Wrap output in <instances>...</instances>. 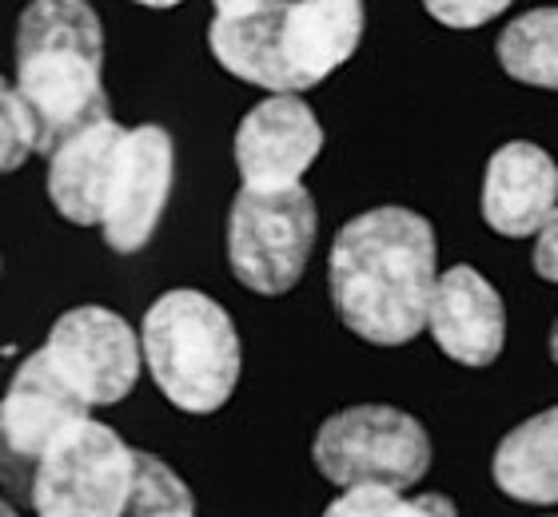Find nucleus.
I'll list each match as a JSON object with an SVG mask.
<instances>
[{"label": "nucleus", "instance_id": "1", "mask_svg": "<svg viewBox=\"0 0 558 517\" xmlns=\"http://www.w3.org/2000/svg\"><path fill=\"white\" fill-rule=\"evenodd\" d=\"M435 275V227L408 207H375L348 219L327 255L339 322L375 346H403L423 334Z\"/></svg>", "mask_w": 558, "mask_h": 517}, {"label": "nucleus", "instance_id": "2", "mask_svg": "<svg viewBox=\"0 0 558 517\" xmlns=\"http://www.w3.org/2000/svg\"><path fill=\"white\" fill-rule=\"evenodd\" d=\"M12 93L40 156L105 120V28L88 0H33L21 12Z\"/></svg>", "mask_w": 558, "mask_h": 517}, {"label": "nucleus", "instance_id": "3", "mask_svg": "<svg viewBox=\"0 0 558 517\" xmlns=\"http://www.w3.org/2000/svg\"><path fill=\"white\" fill-rule=\"evenodd\" d=\"M140 362L175 410L216 414L240 382V334L204 291H168L140 327Z\"/></svg>", "mask_w": 558, "mask_h": 517}, {"label": "nucleus", "instance_id": "4", "mask_svg": "<svg viewBox=\"0 0 558 517\" xmlns=\"http://www.w3.org/2000/svg\"><path fill=\"white\" fill-rule=\"evenodd\" d=\"M312 458L315 470L339 490L351 485L408 490L430 470V438L399 406H348L319 426Z\"/></svg>", "mask_w": 558, "mask_h": 517}, {"label": "nucleus", "instance_id": "5", "mask_svg": "<svg viewBox=\"0 0 558 517\" xmlns=\"http://www.w3.org/2000/svg\"><path fill=\"white\" fill-rule=\"evenodd\" d=\"M315 247V204L303 184L247 187L228 216V263L256 295H288Z\"/></svg>", "mask_w": 558, "mask_h": 517}, {"label": "nucleus", "instance_id": "6", "mask_svg": "<svg viewBox=\"0 0 558 517\" xmlns=\"http://www.w3.org/2000/svg\"><path fill=\"white\" fill-rule=\"evenodd\" d=\"M132 482V446L88 414L72 418L36 461L28 506L36 517H120Z\"/></svg>", "mask_w": 558, "mask_h": 517}, {"label": "nucleus", "instance_id": "7", "mask_svg": "<svg viewBox=\"0 0 558 517\" xmlns=\"http://www.w3.org/2000/svg\"><path fill=\"white\" fill-rule=\"evenodd\" d=\"M48 367L57 370L64 386L93 406H117L140 382V338L117 310L108 307H72L64 310L48 343L40 346Z\"/></svg>", "mask_w": 558, "mask_h": 517}, {"label": "nucleus", "instance_id": "8", "mask_svg": "<svg viewBox=\"0 0 558 517\" xmlns=\"http://www.w3.org/2000/svg\"><path fill=\"white\" fill-rule=\"evenodd\" d=\"M81 414H88V406L48 367L45 350L24 358L0 398V482L12 497L28 502L36 461L45 458L48 442Z\"/></svg>", "mask_w": 558, "mask_h": 517}, {"label": "nucleus", "instance_id": "9", "mask_svg": "<svg viewBox=\"0 0 558 517\" xmlns=\"http://www.w3.org/2000/svg\"><path fill=\"white\" fill-rule=\"evenodd\" d=\"M175 180V144L160 124L124 127L96 227L117 255H136L160 223Z\"/></svg>", "mask_w": 558, "mask_h": 517}, {"label": "nucleus", "instance_id": "10", "mask_svg": "<svg viewBox=\"0 0 558 517\" xmlns=\"http://www.w3.org/2000/svg\"><path fill=\"white\" fill-rule=\"evenodd\" d=\"M235 172L247 187L300 184V175L324 151V127L312 103L295 93H276L235 127Z\"/></svg>", "mask_w": 558, "mask_h": 517}, {"label": "nucleus", "instance_id": "11", "mask_svg": "<svg viewBox=\"0 0 558 517\" xmlns=\"http://www.w3.org/2000/svg\"><path fill=\"white\" fill-rule=\"evenodd\" d=\"M423 331H430L442 355L463 367H490L507 343L502 295L475 267H451L435 275Z\"/></svg>", "mask_w": 558, "mask_h": 517}, {"label": "nucleus", "instance_id": "12", "mask_svg": "<svg viewBox=\"0 0 558 517\" xmlns=\"http://www.w3.org/2000/svg\"><path fill=\"white\" fill-rule=\"evenodd\" d=\"M558 168L547 151L514 139L502 144L483 175V219L507 239H531L555 219Z\"/></svg>", "mask_w": 558, "mask_h": 517}, {"label": "nucleus", "instance_id": "13", "mask_svg": "<svg viewBox=\"0 0 558 517\" xmlns=\"http://www.w3.org/2000/svg\"><path fill=\"white\" fill-rule=\"evenodd\" d=\"M363 40V0H288L283 4V57L295 93L324 84L355 57Z\"/></svg>", "mask_w": 558, "mask_h": 517}, {"label": "nucleus", "instance_id": "14", "mask_svg": "<svg viewBox=\"0 0 558 517\" xmlns=\"http://www.w3.org/2000/svg\"><path fill=\"white\" fill-rule=\"evenodd\" d=\"M120 139H124V127L105 115L48 151V199L76 227L100 223Z\"/></svg>", "mask_w": 558, "mask_h": 517}, {"label": "nucleus", "instance_id": "15", "mask_svg": "<svg viewBox=\"0 0 558 517\" xmlns=\"http://www.w3.org/2000/svg\"><path fill=\"white\" fill-rule=\"evenodd\" d=\"M283 4L288 0H256L247 9L216 12L208 28V48L223 72L276 93H295L283 57ZM300 96V93H295Z\"/></svg>", "mask_w": 558, "mask_h": 517}, {"label": "nucleus", "instance_id": "16", "mask_svg": "<svg viewBox=\"0 0 558 517\" xmlns=\"http://www.w3.org/2000/svg\"><path fill=\"white\" fill-rule=\"evenodd\" d=\"M558 410L535 414L502 438L490 461L495 485L526 506H555L558 497Z\"/></svg>", "mask_w": 558, "mask_h": 517}, {"label": "nucleus", "instance_id": "17", "mask_svg": "<svg viewBox=\"0 0 558 517\" xmlns=\"http://www.w3.org/2000/svg\"><path fill=\"white\" fill-rule=\"evenodd\" d=\"M499 64L507 76L519 84H535V88H555L558 84V12L535 9L511 21L502 28Z\"/></svg>", "mask_w": 558, "mask_h": 517}, {"label": "nucleus", "instance_id": "18", "mask_svg": "<svg viewBox=\"0 0 558 517\" xmlns=\"http://www.w3.org/2000/svg\"><path fill=\"white\" fill-rule=\"evenodd\" d=\"M163 514H192V490L184 478L156 454L132 450V482L124 494L120 517H163Z\"/></svg>", "mask_w": 558, "mask_h": 517}, {"label": "nucleus", "instance_id": "19", "mask_svg": "<svg viewBox=\"0 0 558 517\" xmlns=\"http://www.w3.org/2000/svg\"><path fill=\"white\" fill-rule=\"evenodd\" d=\"M324 517H454V502L442 494L403 497V490L351 485L324 509Z\"/></svg>", "mask_w": 558, "mask_h": 517}, {"label": "nucleus", "instance_id": "20", "mask_svg": "<svg viewBox=\"0 0 558 517\" xmlns=\"http://www.w3.org/2000/svg\"><path fill=\"white\" fill-rule=\"evenodd\" d=\"M33 151V124H28L21 100L12 93V84L0 76V175L16 172Z\"/></svg>", "mask_w": 558, "mask_h": 517}, {"label": "nucleus", "instance_id": "21", "mask_svg": "<svg viewBox=\"0 0 558 517\" xmlns=\"http://www.w3.org/2000/svg\"><path fill=\"white\" fill-rule=\"evenodd\" d=\"M511 4L514 0H423V9L447 28H483Z\"/></svg>", "mask_w": 558, "mask_h": 517}, {"label": "nucleus", "instance_id": "22", "mask_svg": "<svg viewBox=\"0 0 558 517\" xmlns=\"http://www.w3.org/2000/svg\"><path fill=\"white\" fill-rule=\"evenodd\" d=\"M538 247H535V271L543 279H547V283H555L558 279V267H555V219H550L547 227H538Z\"/></svg>", "mask_w": 558, "mask_h": 517}, {"label": "nucleus", "instance_id": "23", "mask_svg": "<svg viewBox=\"0 0 558 517\" xmlns=\"http://www.w3.org/2000/svg\"><path fill=\"white\" fill-rule=\"evenodd\" d=\"M216 12H235V9H247V4H256V0H211Z\"/></svg>", "mask_w": 558, "mask_h": 517}, {"label": "nucleus", "instance_id": "24", "mask_svg": "<svg viewBox=\"0 0 558 517\" xmlns=\"http://www.w3.org/2000/svg\"><path fill=\"white\" fill-rule=\"evenodd\" d=\"M140 9H175V4H184V0H132Z\"/></svg>", "mask_w": 558, "mask_h": 517}, {"label": "nucleus", "instance_id": "25", "mask_svg": "<svg viewBox=\"0 0 558 517\" xmlns=\"http://www.w3.org/2000/svg\"><path fill=\"white\" fill-rule=\"evenodd\" d=\"M0 517H16V509H12L9 502H0Z\"/></svg>", "mask_w": 558, "mask_h": 517}, {"label": "nucleus", "instance_id": "26", "mask_svg": "<svg viewBox=\"0 0 558 517\" xmlns=\"http://www.w3.org/2000/svg\"><path fill=\"white\" fill-rule=\"evenodd\" d=\"M163 517H192V514H163Z\"/></svg>", "mask_w": 558, "mask_h": 517}]
</instances>
